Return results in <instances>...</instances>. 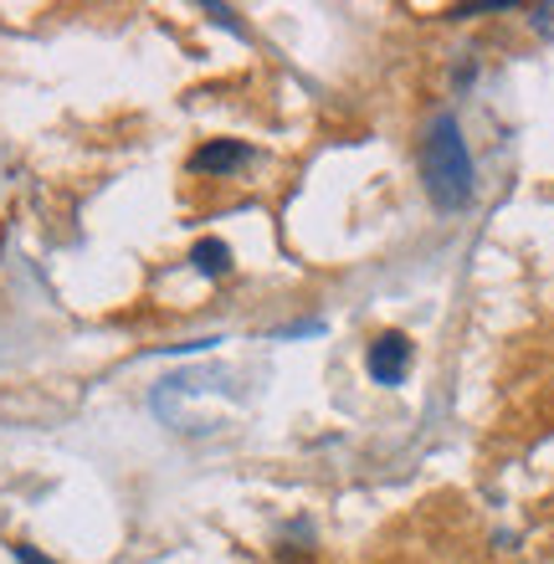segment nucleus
I'll list each match as a JSON object with an SVG mask.
<instances>
[{
    "mask_svg": "<svg viewBox=\"0 0 554 564\" xmlns=\"http://www.w3.org/2000/svg\"><path fill=\"white\" fill-rule=\"evenodd\" d=\"M365 370H370L374 386H401L405 370H411V339L405 334H380L365 355Z\"/></svg>",
    "mask_w": 554,
    "mask_h": 564,
    "instance_id": "nucleus-2",
    "label": "nucleus"
},
{
    "mask_svg": "<svg viewBox=\"0 0 554 564\" xmlns=\"http://www.w3.org/2000/svg\"><path fill=\"white\" fill-rule=\"evenodd\" d=\"M11 554H15V564H57V560H46L42 550H31V544H11Z\"/></svg>",
    "mask_w": 554,
    "mask_h": 564,
    "instance_id": "nucleus-5",
    "label": "nucleus"
},
{
    "mask_svg": "<svg viewBox=\"0 0 554 564\" xmlns=\"http://www.w3.org/2000/svg\"><path fill=\"white\" fill-rule=\"evenodd\" d=\"M191 268L200 272V278H226V272H231V247H226L221 237H200L191 247Z\"/></svg>",
    "mask_w": 554,
    "mask_h": 564,
    "instance_id": "nucleus-4",
    "label": "nucleus"
},
{
    "mask_svg": "<svg viewBox=\"0 0 554 564\" xmlns=\"http://www.w3.org/2000/svg\"><path fill=\"white\" fill-rule=\"evenodd\" d=\"M206 15H210V21H221V26H231V31H241L237 11H226V6H206Z\"/></svg>",
    "mask_w": 554,
    "mask_h": 564,
    "instance_id": "nucleus-6",
    "label": "nucleus"
},
{
    "mask_svg": "<svg viewBox=\"0 0 554 564\" xmlns=\"http://www.w3.org/2000/svg\"><path fill=\"white\" fill-rule=\"evenodd\" d=\"M421 175H426V195H432L436 210H463L472 200V154H467L457 119H447V113L426 129Z\"/></svg>",
    "mask_w": 554,
    "mask_h": 564,
    "instance_id": "nucleus-1",
    "label": "nucleus"
},
{
    "mask_svg": "<svg viewBox=\"0 0 554 564\" xmlns=\"http://www.w3.org/2000/svg\"><path fill=\"white\" fill-rule=\"evenodd\" d=\"M247 160H252V144H241V139H206L191 154V170L195 175H237Z\"/></svg>",
    "mask_w": 554,
    "mask_h": 564,
    "instance_id": "nucleus-3",
    "label": "nucleus"
},
{
    "mask_svg": "<svg viewBox=\"0 0 554 564\" xmlns=\"http://www.w3.org/2000/svg\"><path fill=\"white\" fill-rule=\"evenodd\" d=\"M529 21H534V31H554V6H534Z\"/></svg>",
    "mask_w": 554,
    "mask_h": 564,
    "instance_id": "nucleus-7",
    "label": "nucleus"
}]
</instances>
